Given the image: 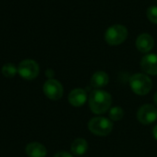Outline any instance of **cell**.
<instances>
[{"label": "cell", "instance_id": "4", "mask_svg": "<svg viewBox=\"0 0 157 157\" xmlns=\"http://www.w3.org/2000/svg\"><path fill=\"white\" fill-rule=\"evenodd\" d=\"M89 130L96 136H106L113 129V123L110 119L103 117L92 118L88 123Z\"/></svg>", "mask_w": 157, "mask_h": 157}, {"label": "cell", "instance_id": "7", "mask_svg": "<svg viewBox=\"0 0 157 157\" xmlns=\"http://www.w3.org/2000/svg\"><path fill=\"white\" fill-rule=\"evenodd\" d=\"M137 119L143 125L153 123L157 119V108L152 105H144L137 112Z\"/></svg>", "mask_w": 157, "mask_h": 157}, {"label": "cell", "instance_id": "20", "mask_svg": "<svg viewBox=\"0 0 157 157\" xmlns=\"http://www.w3.org/2000/svg\"><path fill=\"white\" fill-rule=\"evenodd\" d=\"M153 102H154V105H157V93H155V94H154Z\"/></svg>", "mask_w": 157, "mask_h": 157}, {"label": "cell", "instance_id": "3", "mask_svg": "<svg viewBox=\"0 0 157 157\" xmlns=\"http://www.w3.org/2000/svg\"><path fill=\"white\" fill-rule=\"evenodd\" d=\"M128 37V29L121 24H115L110 26L105 33V40L110 45H118L122 44Z\"/></svg>", "mask_w": 157, "mask_h": 157}, {"label": "cell", "instance_id": "18", "mask_svg": "<svg viewBox=\"0 0 157 157\" xmlns=\"http://www.w3.org/2000/svg\"><path fill=\"white\" fill-rule=\"evenodd\" d=\"M45 74H46V76L49 78V80H51V78H53V76H54V71H53V69L48 68V69L45 71Z\"/></svg>", "mask_w": 157, "mask_h": 157}, {"label": "cell", "instance_id": "16", "mask_svg": "<svg viewBox=\"0 0 157 157\" xmlns=\"http://www.w3.org/2000/svg\"><path fill=\"white\" fill-rule=\"evenodd\" d=\"M146 14H147L148 20H149L151 22L157 24V7H156V6L149 7V8L147 9Z\"/></svg>", "mask_w": 157, "mask_h": 157}, {"label": "cell", "instance_id": "2", "mask_svg": "<svg viewBox=\"0 0 157 157\" xmlns=\"http://www.w3.org/2000/svg\"><path fill=\"white\" fill-rule=\"evenodd\" d=\"M129 86L132 92L138 95H146L152 88L150 77L144 73H136L129 78Z\"/></svg>", "mask_w": 157, "mask_h": 157}, {"label": "cell", "instance_id": "13", "mask_svg": "<svg viewBox=\"0 0 157 157\" xmlns=\"http://www.w3.org/2000/svg\"><path fill=\"white\" fill-rule=\"evenodd\" d=\"M88 150V142L85 139L78 138L71 143V151L74 155H83Z\"/></svg>", "mask_w": 157, "mask_h": 157}, {"label": "cell", "instance_id": "8", "mask_svg": "<svg viewBox=\"0 0 157 157\" xmlns=\"http://www.w3.org/2000/svg\"><path fill=\"white\" fill-rule=\"evenodd\" d=\"M141 69L148 75H157V54H148L140 60Z\"/></svg>", "mask_w": 157, "mask_h": 157}, {"label": "cell", "instance_id": "14", "mask_svg": "<svg viewBox=\"0 0 157 157\" xmlns=\"http://www.w3.org/2000/svg\"><path fill=\"white\" fill-rule=\"evenodd\" d=\"M18 72V68L15 67V65L11 63H8L3 66L2 67V74L7 78H13Z\"/></svg>", "mask_w": 157, "mask_h": 157}, {"label": "cell", "instance_id": "17", "mask_svg": "<svg viewBox=\"0 0 157 157\" xmlns=\"http://www.w3.org/2000/svg\"><path fill=\"white\" fill-rule=\"evenodd\" d=\"M54 157H73V155L67 151H59Z\"/></svg>", "mask_w": 157, "mask_h": 157}, {"label": "cell", "instance_id": "10", "mask_svg": "<svg viewBox=\"0 0 157 157\" xmlns=\"http://www.w3.org/2000/svg\"><path fill=\"white\" fill-rule=\"evenodd\" d=\"M154 45V40L149 33H141L136 39V47L141 53H149Z\"/></svg>", "mask_w": 157, "mask_h": 157}, {"label": "cell", "instance_id": "19", "mask_svg": "<svg viewBox=\"0 0 157 157\" xmlns=\"http://www.w3.org/2000/svg\"><path fill=\"white\" fill-rule=\"evenodd\" d=\"M152 135H153L154 139L157 140V125H156V126L153 128V129H152Z\"/></svg>", "mask_w": 157, "mask_h": 157}, {"label": "cell", "instance_id": "5", "mask_svg": "<svg viewBox=\"0 0 157 157\" xmlns=\"http://www.w3.org/2000/svg\"><path fill=\"white\" fill-rule=\"evenodd\" d=\"M39 65L36 61L33 59H25L22 60L19 67H18V72L23 78L27 81H33L39 75Z\"/></svg>", "mask_w": 157, "mask_h": 157}, {"label": "cell", "instance_id": "11", "mask_svg": "<svg viewBox=\"0 0 157 157\" xmlns=\"http://www.w3.org/2000/svg\"><path fill=\"white\" fill-rule=\"evenodd\" d=\"M25 151L29 157H45L47 154V150L40 142H31L26 146Z\"/></svg>", "mask_w": 157, "mask_h": 157}, {"label": "cell", "instance_id": "15", "mask_svg": "<svg viewBox=\"0 0 157 157\" xmlns=\"http://www.w3.org/2000/svg\"><path fill=\"white\" fill-rule=\"evenodd\" d=\"M124 117V111L121 107L116 106L110 109L109 111V117L112 121H119Z\"/></svg>", "mask_w": 157, "mask_h": 157}, {"label": "cell", "instance_id": "9", "mask_svg": "<svg viewBox=\"0 0 157 157\" xmlns=\"http://www.w3.org/2000/svg\"><path fill=\"white\" fill-rule=\"evenodd\" d=\"M87 93L82 88L73 89L68 94V102L72 106L80 107L82 106L87 101Z\"/></svg>", "mask_w": 157, "mask_h": 157}, {"label": "cell", "instance_id": "6", "mask_svg": "<svg viewBox=\"0 0 157 157\" xmlns=\"http://www.w3.org/2000/svg\"><path fill=\"white\" fill-rule=\"evenodd\" d=\"M44 93L47 98L53 101H57L62 98L64 90L62 84L54 78L48 80L44 82V87H43Z\"/></svg>", "mask_w": 157, "mask_h": 157}, {"label": "cell", "instance_id": "1", "mask_svg": "<svg viewBox=\"0 0 157 157\" xmlns=\"http://www.w3.org/2000/svg\"><path fill=\"white\" fill-rule=\"evenodd\" d=\"M112 104V97L109 93L95 89L91 92L89 96V107L94 114L102 115L110 109Z\"/></svg>", "mask_w": 157, "mask_h": 157}, {"label": "cell", "instance_id": "12", "mask_svg": "<svg viewBox=\"0 0 157 157\" xmlns=\"http://www.w3.org/2000/svg\"><path fill=\"white\" fill-rule=\"evenodd\" d=\"M108 82H109V76L105 71L95 72L91 78V84L94 89H102L103 87L106 86Z\"/></svg>", "mask_w": 157, "mask_h": 157}]
</instances>
